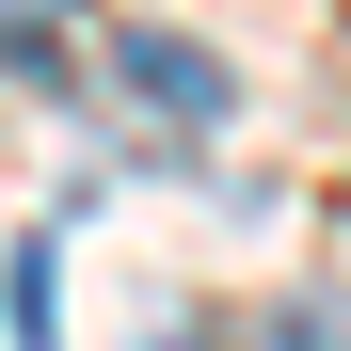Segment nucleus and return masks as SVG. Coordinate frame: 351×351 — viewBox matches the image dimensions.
I'll use <instances>...</instances> for the list:
<instances>
[{
	"label": "nucleus",
	"instance_id": "1",
	"mask_svg": "<svg viewBox=\"0 0 351 351\" xmlns=\"http://www.w3.org/2000/svg\"><path fill=\"white\" fill-rule=\"evenodd\" d=\"M112 80H128L160 128H223V112H240V80H223L192 32H128V48H112Z\"/></svg>",
	"mask_w": 351,
	"mask_h": 351
},
{
	"label": "nucleus",
	"instance_id": "2",
	"mask_svg": "<svg viewBox=\"0 0 351 351\" xmlns=\"http://www.w3.org/2000/svg\"><path fill=\"white\" fill-rule=\"evenodd\" d=\"M48 287H64V256L16 240V351H64V335H48Z\"/></svg>",
	"mask_w": 351,
	"mask_h": 351
},
{
	"label": "nucleus",
	"instance_id": "3",
	"mask_svg": "<svg viewBox=\"0 0 351 351\" xmlns=\"http://www.w3.org/2000/svg\"><path fill=\"white\" fill-rule=\"evenodd\" d=\"M271 351H351V319H335V304H287V319H271Z\"/></svg>",
	"mask_w": 351,
	"mask_h": 351
}]
</instances>
